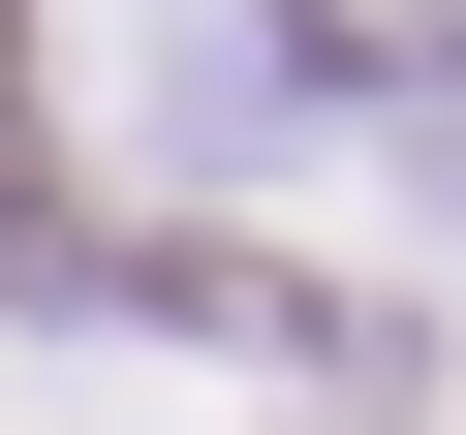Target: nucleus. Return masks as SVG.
Segmentation results:
<instances>
[{
	"label": "nucleus",
	"instance_id": "obj_1",
	"mask_svg": "<svg viewBox=\"0 0 466 435\" xmlns=\"http://www.w3.org/2000/svg\"><path fill=\"white\" fill-rule=\"evenodd\" d=\"M0 249H32V0H0Z\"/></svg>",
	"mask_w": 466,
	"mask_h": 435
}]
</instances>
